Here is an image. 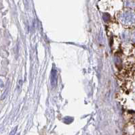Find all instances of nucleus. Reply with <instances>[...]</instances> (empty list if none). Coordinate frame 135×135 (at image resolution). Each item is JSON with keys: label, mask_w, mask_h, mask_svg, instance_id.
Returning a JSON list of instances; mask_svg holds the SVG:
<instances>
[{"label": "nucleus", "mask_w": 135, "mask_h": 135, "mask_svg": "<svg viewBox=\"0 0 135 135\" xmlns=\"http://www.w3.org/2000/svg\"><path fill=\"white\" fill-rule=\"evenodd\" d=\"M16 128H15L14 130H13L12 132H11L10 135H14V132H15V131H16Z\"/></svg>", "instance_id": "nucleus-2"}, {"label": "nucleus", "mask_w": 135, "mask_h": 135, "mask_svg": "<svg viewBox=\"0 0 135 135\" xmlns=\"http://www.w3.org/2000/svg\"><path fill=\"white\" fill-rule=\"evenodd\" d=\"M57 83V72L56 70L53 68L51 71V75H50V84L52 87L54 88L56 87Z\"/></svg>", "instance_id": "nucleus-1"}, {"label": "nucleus", "mask_w": 135, "mask_h": 135, "mask_svg": "<svg viewBox=\"0 0 135 135\" xmlns=\"http://www.w3.org/2000/svg\"><path fill=\"white\" fill-rule=\"evenodd\" d=\"M18 135H19V134H18Z\"/></svg>", "instance_id": "nucleus-3"}]
</instances>
